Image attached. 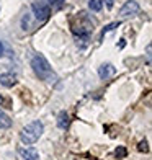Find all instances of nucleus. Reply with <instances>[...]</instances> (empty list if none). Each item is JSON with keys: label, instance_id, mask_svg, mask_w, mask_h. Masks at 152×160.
Returning a JSON list of instances; mask_svg holds the SVG:
<instances>
[{"label": "nucleus", "instance_id": "dca6fc26", "mask_svg": "<svg viewBox=\"0 0 152 160\" xmlns=\"http://www.w3.org/2000/svg\"><path fill=\"white\" fill-rule=\"evenodd\" d=\"M0 105H2V106H7V108H12V106L8 105V101H7V100L2 97V95H0Z\"/></svg>", "mask_w": 152, "mask_h": 160}, {"label": "nucleus", "instance_id": "4468645a", "mask_svg": "<svg viewBox=\"0 0 152 160\" xmlns=\"http://www.w3.org/2000/svg\"><path fill=\"white\" fill-rule=\"evenodd\" d=\"M137 150H139V152H149L147 142H146V141H141V142H139V145H137Z\"/></svg>", "mask_w": 152, "mask_h": 160}, {"label": "nucleus", "instance_id": "2eb2a0df", "mask_svg": "<svg viewBox=\"0 0 152 160\" xmlns=\"http://www.w3.org/2000/svg\"><path fill=\"white\" fill-rule=\"evenodd\" d=\"M51 2V7L53 8H61V7L64 5V0H49Z\"/></svg>", "mask_w": 152, "mask_h": 160}, {"label": "nucleus", "instance_id": "a211bd4d", "mask_svg": "<svg viewBox=\"0 0 152 160\" xmlns=\"http://www.w3.org/2000/svg\"><path fill=\"white\" fill-rule=\"evenodd\" d=\"M105 2H106V7H108V8H111V7H113V2H114V0H105Z\"/></svg>", "mask_w": 152, "mask_h": 160}, {"label": "nucleus", "instance_id": "f257e3e1", "mask_svg": "<svg viewBox=\"0 0 152 160\" xmlns=\"http://www.w3.org/2000/svg\"><path fill=\"white\" fill-rule=\"evenodd\" d=\"M43 131H44V126H43L41 121H33L30 124H26L23 129L20 131V141L26 144V145H31L41 137Z\"/></svg>", "mask_w": 152, "mask_h": 160}, {"label": "nucleus", "instance_id": "20e7f679", "mask_svg": "<svg viewBox=\"0 0 152 160\" xmlns=\"http://www.w3.org/2000/svg\"><path fill=\"white\" fill-rule=\"evenodd\" d=\"M139 12V3L136 0H128V2L121 7L119 10V15L121 17H131V15H136Z\"/></svg>", "mask_w": 152, "mask_h": 160}, {"label": "nucleus", "instance_id": "6e6552de", "mask_svg": "<svg viewBox=\"0 0 152 160\" xmlns=\"http://www.w3.org/2000/svg\"><path fill=\"white\" fill-rule=\"evenodd\" d=\"M67 126H69V114L66 111H61L59 114H57V128L66 129Z\"/></svg>", "mask_w": 152, "mask_h": 160}, {"label": "nucleus", "instance_id": "9d476101", "mask_svg": "<svg viewBox=\"0 0 152 160\" xmlns=\"http://www.w3.org/2000/svg\"><path fill=\"white\" fill-rule=\"evenodd\" d=\"M30 28H31V15L30 13H25L23 18H21V30L28 31Z\"/></svg>", "mask_w": 152, "mask_h": 160}, {"label": "nucleus", "instance_id": "1a4fd4ad", "mask_svg": "<svg viewBox=\"0 0 152 160\" xmlns=\"http://www.w3.org/2000/svg\"><path fill=\"white\" fill-rule=\"evenodd\" d=\"M10 126H12V119H10V116L0 111V129H8Z\"/></svg>", "mask_w": 152, "mask_h": 160}, {"label": "nucleus", "instance_id": "f03ea898", "mask_svg": "<svg viewBox=\"0 0 152 160\" xmlns=\"http://www.w3.org/2000/svg\"><path fill=\"white\" fill-rule=\"evenodd\" d=\"M31 69H33V72L36 74V77H39L41 80H51V78L54 77L53 69H51V65L46 61L44 56H39V54L33 56V59H31Z\"/></svg>", "mask_w": 152, "mask_h": 160}, {"label": "nucleus", "instance_id": "39448f33", "mask_svg": "<svg viewBox=\"0 0 152 160\" xmlns=\"http://www.w3.org/2000/svg\"><path fill=\"white\" fill-rule=\"evenodd\" d=\"M18 155L21 160H39V154L38 150L33 147H18Z\"/></svg>", "mask_w": 152, "mask_h": 160}, {"label": "nucleus", "instance_id": "6ab92c4d", "mask_svg": "<svg viewBox=\"0 0 152 160\" xmlns=\"http://www.w3.org/2000/svg\"><path fill=\"white\" fill-rule=\"evenodd\" d=\"M147 61L150 62V46H147Z\"/></svg>", "mask_w": 152, "mask_h": 160}, {"label": "nucleus", "instance_id": "7ed1b4c3", "mask_svg": "<svg viewBox=\"0 0 152 160\" xmlns=\"http://www.w3.org/2000/svg\"><path fill=\"white\" fill-rule=\"evenodd\" d=\"M31 10H33V15L38 18L39 21H46L51 17V8L46 3H41V2H36L31 5Z\"/></svg>", "mask_w": 152, "mask_h": 160}, {"label": "nucleus", "instance_id": "f8f14e48", "mask_svg": "<svg viewBox=\"0 0 152 160\" xmlns=\"http://www.w3.org/2000/svg\"><path fill=\"white\" fill-rule=\"evenodd\" d=\"M116 26H119V21H114V23H110V25H106L105 28H103V31H101V36H105L106 33H110L111 30H114Z\"/></svg>", "mask_w": 152, "mask_h": 160}, {"label": "nucleus", "instance_id": "f3484780", "mask_svg": "<svg viewBox=\"0 0 152 160\" xmlns=\"http://www.w3.org/2000/svg\"><path fill=\"white\" fill-rule=\"evenodd\" d=\"M3 52H5V46H3V42L0 41V56H3Z\"/></svg>", "mask_w": 152, "mask_h": 160}, {"label": "nucleus", "instance_id": "0eeeda50", "mask_svg": "<svg viewBox=\"0 0 152 160\" xmlns=\"http://www.w3.org/2000/svg\"><path fill=\"white\" fill-rule=\"evenodd\" d=\"M15 83H17V75L15 74H10V72H7V74H0V85L7 87V88H12Z\"/></svg>", "mask_w": 152, "mask_h": 160}, {"label": "nucleus", "instance_id": "9b49d317", "mask_svg": "<svg viewBox=\"0 0 152 160\" xmlns=\"http://www.w3.org/2000/svg\"><path fill=\"white\" fill-rule=\"evenodd\" d=\"M89 8L92 12H100L103 8V0H89Z\"/></svg>", "mask_w": 152, "mask_h": 160}, {"label": "nucleus", "instance_id": "423d86ee", "mask_svg": "<svg viewBox=\"0 0 152 160\" xmlns=\"http://www.w3.org/2000/svg\"><path fill=\"white\" fill-rule=\"evenodd\" d=\"M114 74H116V69H114L111 64H103L101 67H98V77L101 80H108L110 77H113Z\"/></svg>", "mask_w": 152, "mask_h": 160}, {"label": "nucleus", "instance_id": "ddd939ff", "mask_svg": "<svg viewBox=\"0 0 152 160\" xmlns=\"http://www.w3.org/2000/svg\"><path fill=\"white\" fill-rule=\"evenodd\" d=\"M114 155H116L118 158H123V157H126V149H124V147H118L116 150H114Z\"/></svg>", "mask_w": 152, "mask_h": 160}]
</instances>
